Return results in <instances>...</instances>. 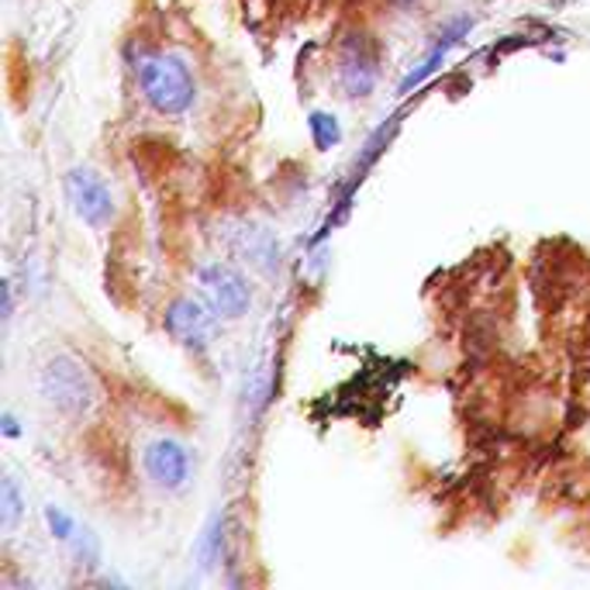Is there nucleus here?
<instances>
[{
	"label": "nucleus",
	"mask_w": 590,
	"mask_h": 590,
	"mask_svg": "<svg viewBox=\"0 0 590 590\" xmlns=\"http://www.w3.org/2000/svg\"><path fill=\"white\" fill-rule=\"evenodd\" d=\"M4 432L11 435V439L17 435V422H14V414H4Z\"/></svg>",
	"instance_id": "obj_14"
},
{
	"label": "nucleus",
	"mask_w": 590,
	"mask_h": 590,
	"mask_svg": "<svg viewBox=\"0 0 590 590\" xmlns=\"http://www.w3.org/2000/svg\"><path fill=\"white\" fill-rule=\"evenodd\" d=\"M42 397L66 418H87L98 405V387L73 356H52L42 370Z\"/></svg>",
	"instance_id": "obj_2"
},
{
	"label": "nucleus",
	"mask_w": 590,
	"mask_h": 590,
	"mask_svg": "<svg viewBox=\"0 0 590 590\" xmlns=\"http://www.w3.org/2000/svg\"><path fill=\"white\" fill-rule=\"evenodd\" d=\"M11 318H14V287L4 283V325H11Z\"/></svg>",
	"instance_id": "obj_13"
},
{
	"label": "nucleus",
	"mask_w": 590,
	"mask_h": 590,
	"mask_svg": "<svg viewBox=\"0 0 590 590\" xmlns=\"http://www.w3.org/2000/svg\"><path fill=\"white\" fill-rule=\"evenodd\" d=\"M145 473L159 490L177 493L190 480V452L177 439H156L145 446Z\"/></svg>",
	"instance_id": "obj_6"
},
{
	"label": "nucleus",
	"mask_w": 590,
	"mask_h": 590,
	"mask_svg": "<svg viewBox=\"0 0 590 590\" xmlns=\"http://www.w3.org/2000/svg\"><path fill=\"white\" fill-rule=\"evenodd\" d=\"M218 536H221V518L211 522V528L204 531V539H201V556H204V566H211L215 556H218Z\"/></svg>",
	"instance_id": "obj_12"
},
{
	"label": "nucleus",
	"mask_w": 590,
	"mask_h": 590,
	"mask_svg": "<svg viewBox=\"0 0 590 590\" xmlns=\"http://www.w3.org/2000/svg\"><path fill=\"white\" fill-rule=\"evenodd\" d=\"M308 128H311V139H315L318 149H332V145L342 142V128H338V121H335V114L315 111V114H311V121H308Z\"/></svg>",
	"instance_id": "obj_9"
},
{
	"label": "nucleus",
	"mask_w": 590,
	"mask_h": 590,
	"mask_svg": "<svg viewBox=\"0 0 590 590\" xmlns=\"http://www.w3.org/2000/svg\"><path fill=\"white\" fill-rule=\"evenodd\" d=\"M139 84L145 101L156 107L166 118H180L190 107H194L197 98V84L190 76L187 63L177 60V55H145L139 66Z\"/></svg>",
	"instance_id": "obj_1"
},
{
	"label": "nucleus",
	"mask_w": 590,
	"mask_h": 590,
	"mask_svg": "<svg viewBox=\"0 0 590 590\" xmlns=\"http://www.w3.org/2000/svg\"><path fill=\"white\" fill-rule=\"evenodd\" d=\"M470 28H473V17H466V14H460V17H452V22H446V28H439V35H435V46H432V52L425 55V63L418 66V69H411L405 80H401V93H411L414 87H422L428 76L439 69L442 63H446V55L452 52V46H460L463 38L470 35Z\"/></svg>",
	"instance_id": "obj_8"
},
{
	"label": "nucleus",
	"mask_w": 590,
	"mask_h": 590,
	"mask_svg": "<svg viewBox=\"0 0 590 590\" xmlns=\"http://www.w3.org/2000/svg\"><path fill=\"white\" fill-rule=\"evenodd\" d=\"M394 4H411V0H394Z\"/></svg>",
	"instance_id": "obj_15"
},
{
	"label": "nucleus",
	"mask_w": 590,
	"mask_h": 590,
	"mask_svg": "<svg viewBox=\"0 0 590 590\" xmlns=\"http://www.w3.org/2000/svg\"><path fill=\"white\" fill-rule=\"evenodd\" d=\"M0 508H4L0 511V525H4V531H11L17 525V518H22V508H25L22 490H17L14 477H8L4 487H0Z\"/></svg>",
	"instance_id": "obj_10"
},
{
	"label": "nucleus",
	"mask_w": 590,
	"mask_h": 590,
	"mask_svg": "<svg viewBox=\"0 0 590 590\" xmlns=\"http://www.w3.org/2000/svg\"><path fill=\"white\" fill-rule=\"evenodd\" d=\"M197 283H201V297H204L207 308L215 311V318L235 321L253 308V291L235 266L207 262L197 270Z\"/></svg>",
	"instance_id": "obj_3"
},
{
	"label": "nucleus",
	"mask_w": 590,
	"mask_h": 590,
	"mask_svg": "<svg viewBox=\"0 0 590 590\" xmlns=\"http://www.w3.org/2000/svg\"><path fill=\"white\" fill-rule=\"evenodd\" d=\"M376 49L370 35L352 31L346 42L338 46V84L346 90V98H370L376 87Z\"/></svg>",
	"instance_id": "obj_4"
},
{
	"label": "nucleus",
	"mask_w": 590,
	"mask_h": 590,
	"mask_svg": "<svg viewBox=\"0 0 590 590\" xmlns=\"http://www.w3.org/2000/svg\"><path fill=\"white\" fill-rule=\"evenodd\" d=\"M66 197L73 204L76 218H80L84 225L98 228V232L111 225V218H114V197H111L107 183L98 174H93V169H84V166L69 169Z\"/></svg>",
	"instance_id": "obj_5"
},
{
	"label": "nucleus",
	"mask_w": 590,
	"mask_h": 590,
	"mask_svg": "<svg viewBox=\"0 0 590 590\" xmlns=\"http://www.w3.org/2000/svg\"><path fill=\"white\" fill-rule=\"evenodd\" d=\"M46 522H49V531L60 542H69V539H76V522L66 515V511H60V508H46Z\"/></svg>",
	"instance_id": "obj_11"
},
{
	"label": "nucleus",
	"mask_w": 590,
	"mask_h": 590,
	"mask_svg": "<svg viewBox=\"0 0 590 590\" xmlns=\"http://www.w3.org/2000/svg\"><path fill=\"white\" fill-rule=\"evenodd\" d=\"M211 321H215V311L207 308V304L180 297L169 304V311H166V332L174 335L183 349L204 352L207 338H211Z\"/></svg>",
	"instance_id": "obj_7"
}]
</instances>
